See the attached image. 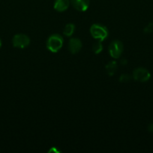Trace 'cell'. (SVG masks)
Returning <instances> with one entry per match:
<instances>
[{
	"instance_id": "6da1fadb",
	"label": "cell",
	"mask_w": 153,
	"mask_h": 153,
	"mask_svg": "<svg viewBox=\"0 0 153 153\" xmlns=\"http://www.w3.org/2000/svg\"><path fill=\"white\" fill-rule=\"evenodd\" d=\"M63 45V38L58 34H52L48 38L46 47L50 52H57L61 49Z\"/></svg>"
},
{
	"instance_id": "7a4b0ae2",
	"label": "cell",
	"mask_w": 153,
	"mask_h": 153,
	"mask_svg": "<svg viewBox=\"0 0 153 153\" xmlns=\"http://www.w3.org/2000/svg\"><path fill=\"white\" fill-rule=\"evenodd\" d=\"M92 36L99 41H103L108 36V30L105 26L99 24H94L90 28Z\"/></svg>"
},
{
	"instance_id": "3957f363",
	"label": "cell",
	"mask_w": 153,
	"mask_h": 153,
	"mask_svg": "<svg viewBox=\"0 0 153 153\" xmlns=\"http://www.w3.org/2000/svg\"><path fill=\"white\" fill-rule=\"evenodd\" d=\"M13 46L19 49L26 48L30 43V39L27 35L24 34H18L14 36L12 39Z\"/></svg>"
},
{
	"instance_id": "277c9868",
	"label": "cell",
	"mask_w": 153,
	"mask_h": 153,
	"mask_svg": "<svg viewBox=\"0 0 153 153\" xmlns=\"http://www.w3.org/2000/svg\"><path fill=\"white\" fill-rule=\"evenodd\" d=\"M124 49L123 43L120 40H114L109 46V53L112 58H120Z\"/></svg>"
},
{
	"instance_id": "5b68a950",
	"label": "cell",
	"mask_w": 153,
	"mask_h": 153,
	"mask_svg": "<svg viewBox=\"0 0 153 153\" xmlns=\"http://www.w3.org/2000/svg\"><path fill=\"white\" fill-rule=\"evenodd\" d=\"M132 77L135 81L140 82H146L148 81L151 77V74L149 72L143 67H139L134 70Z\"/></svg>"
},
{
	"instance_id": "8992f818",
	"label": "cell",
	"mask_w": 153,
	"mask_h": 153,
	"mask_svg": "<svg viewBox=\"0 0 153 153\" xmlns=\"http://www.w3.org/2000/svg\"><path fill=\"white\" fill-rule=\"evenodd\" d=\"M82 42L78 38H72L69 40L68 49L70 53L76 54L82 49Z\"/></svg>"
},
{
	"instance_id": "52a82bcc",
	"label": "cell",
	"mask_w": 153,
	"mask_h": 153,
	"mask_svg": "<svg viewBox=\"0 0 153 153\" xmlns=\"http://www.w3.org/2000/svg\"><path fill=\"white\" fill-rule=\"evenodd\" d=\"M90 0H70V3L76 10L86 11L89 6Z\"/></svg>"
},
{
	"instance_id": "ba28073f",
	"label": "cell",
	"mask_w": 153,
	"mask_h": 153,
	"mask_svg": "<svg viewBox=\"0 0 153 153\" xmlns=\"http://www.w3.org/2000/svg\"><path fill=\"white\" fill-rule=\"evenodd\" d=\"M70 5L69 0H56L54 3V8L58 12H63L67 10Z\"/></svg>"
},
{
	"instance_id": "9c48e42d",
	"label": "cell",
	"mask_w": 153,
	"mask_h": 153,
	"mask_svg": "<svg viewBox=\"0 0 153 153\" xmlns=\"http://www.w3.org/2000/svg\"><path fill=\"white\" fill-rule=\"evenodd\" d=\"M106 68V73H107L109 76H113L117 71V68H118V64H117V62L115 61H110V62L108 63L107 64L105 67Z\"/></svg>"
},
{
	"instance_id": "30bf717a",
	"label": "cell",
	"mask_w": 153,
	"mask_h": 153,
	"mask_svg": "<svg viewBox=\"0 0 153 153\" xmlns=\"http://www.w3.org/2000/svg\"><path fill=\"white\" fill-rule=\"evenodd\" d=\"M75 31V25L72 23H68L65 25L63 33L67 37H70Z\"/></svg>"
},
{
	"instance_id": "8fae6325",
	"label": "cell",
	"mask_w": 153,
	"mask_h": 153,
	"mask_svg": "<svg viewBox=\"0 0 153 153\" xmlns=\"http://www.w3.org/2000/svg\"><path fill=\"white\" fill-rule=\"evenodd\" d=\"M103 50V46L101 44V41L96 42L92 46V52L94 54H99Z\"/></svg>"
},
{
	"instance_id": "7c38bea8",
	"label": "cell",
	"mask_w": 153,
	"mask_h": 153,
	"mask_svg": "<svg viewBox=\"0 0 153 153\" xmlns=\"http://www.w3.org/2000/svg\"><path fill=\"white\" fill-rule=\"evenodd\" d=\"M133 79L132 76L129 74H122L119 77V82L122 83H128V82H130V80Z\"/></svg>"
},
{
	"instance_id": "4fadbf2b",
	"label": "cell",
	"mask_w": 153,
	"mask_h": 153,
	"mask_svg": "<svg viewBox=\"0 0 153 153\" xmlns=\"http://www.w3.org/2000/svg\"><path fill=\"white\" fill-rule=\"evenodd\" d=\"M144 32L146 34H151L153 33V22H151L148 23L144 28Z\"/></svg>"
},
{
	"instance_id": "5bb4252c",
	"label": "cell",
	"mask_w": 153,
	"mask_h": 153,
	"mask_svg": "<svg viewBox=\"0 0 153 153\" xmlns=\"http://www.w3.org/2000/svg\"><path fill=\"white\" fill-rule=\"evenodd\" d=\"M48 152L49 153H60L61 152V151H60L58 149H57L56 147H51L50 149L48 151Z\"/></svg>"
},
{
	"instance_id": "9a60e30c",
	"label": "cell",
	"mask_w": 153,
	"mask_h": 153,
	"mask_svg": "<svg viewBox=\"0 0 153 153\" xmlns=\"http://www.w3.org/2000/svg\"><path fill=\"white\" fill-rule=\"evenodd\" d=\"M148 130L150 132H153V123H150L148 126Z\"/></svg>"
},
{
	"instance_id": "2e32d148",
	"label": "cell",
	"mask_w": 153,
	"mask_h": 153,
	"mask_svg": "<svg viewBox=\"0 0 153 153\" xmlns=\"http://www.w3.org/2000/svg\"><path fill=\"white\" fill-rule=\"evenodd\" d=\"M121 64H122V65H125V64H127V60H126V59H122L121 61Z\"/></svg>"
},
{
	"instance_id": "e0dca14e",
	"label": "cell",
	"mask_w": 153,
	"mask_h": 153,
	"mask_svg": "<svg viewBox=\"0 0 153 153\" xmlns=\"http://www.w3.org/2000/svg\"><path fill=\"white\" fill-rule=\"evenodd\" d=\"M2 46V42H1V40H0V48H1Z\"/></svg>"
}]
</instances>
